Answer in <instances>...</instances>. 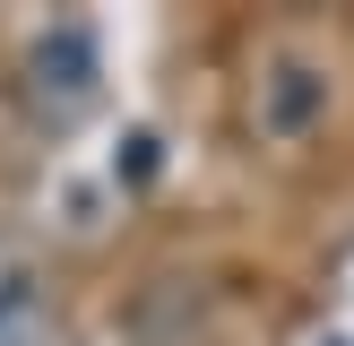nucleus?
Segmentation results:
<instances>
[{
    "mask_svg": "<svg viewBox=\"0 0 354 346\" xmlns=\"http://www.w3.org/2000/svg\"><path fill=\"white\" fill-rule=\"evenodd\" d=\"M35 69H44V86H61V95H78L86 78H95V44H86L78 26H61L44 52H35Z\"/></svg>",
    "mask_w": 354,
    "mask_h": 346,
    "instance_id": "f257e3e1",
    "label": "nucleus"
},
{
    "mask_svg": "<svg viewBox=\"0 0 354 346\" xmlns=\"http://www.w3.org/2000/svg\"><path fill=\"white\" fill-rule=\"evenodd\" d=\"M320 95H328V86L311 78V69H277V86H268V121H277V130H303V121L320 113Z\"/></svg>",
    "mask_w": 354,
    "mask_h": 346,
    "instance_id": "f03ea898",
    "label": "nucleus"
}]
</instances>
